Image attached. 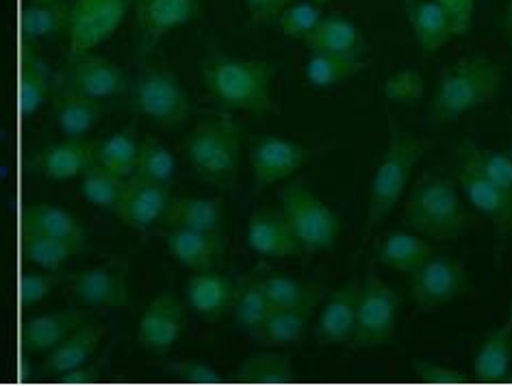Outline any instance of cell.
<instances>
[{"label": "cell", "mask_w": 512, "mask_h": 386, "mask_svg": "<svg viewBox=\"0 0 512 386\" xmlns=\"http://www.w3.org/2000/svg\"><path fill=\"white\" fill-rule=\"evenodd\" d=\"M426 94V81L417 70H402L393 74L391 79L384 83V96H387L395 105H413L419 102Z\"/></svg>", "instance_id": "44"}, {"label": "cell", "mask_w": 512, "mask_h": 386, "mask_svg": "<svg viewBox=\"0 0 512 386\" xmlns=\"http://www.w3.org/2000/svg\"><path fill=\"white\" fill-rule=\"evenodd\" d=\"M107 365V356H102L100 360H96L94 365H87V367H76L68 373H63L59 376V380L63 384H89V382H96L102 373V367Z\"/></svg>", "instance_id": "51"}, {"label": "cell", "mask_w": 512, "mask_h": 386, "mask_svg": "<svg viewBox=\"0 0 512 386\" xmlns=\"http://www.w3.org/2000/svg\"><path fill=\"white\" fill-rule=\"evenodd\" d=\"M454 167L460 189L465 191L469 204L486 220H491L502 235L512 237V191L495 185L486 178L473 159V141H458L454 150Z\"/></svg>", "instance_id": "9"}, {"label": "cell", "mask_w": 512, "mask_h": 386, "mask_svg": "<svg viewBox=\"0 0 512 386\" xmlns=\"http://www.w3.org/2000/svg\"><path fill=\"white\" fill-rule=\"evenodd\" d=\"M512 367V328H502L486 334L480 350L473 358V376L478 382H502Z\"/></svg>", "instance_id": "32"}, {"label": "cell", "mask_w": 512, "mask_h": 386, "mask_svg": "<svg viewBox=\"0 0 512 386\" xmlns=\"http://www.w3.org/2000/svg\"><path fill=\"white\" fill-rule=\"evenodd\" d=\"M185 152L200 178L213 185H228L239 170L241 126L228 115L202 120L191 128Z\"/></svg>", "instance_id": "5"}, {"label": "cell", "mask_w": 512, "mask_h": 386, "mask_svg": "<svg viewBox=\"0 0 512 386\" xmlns=\"http://www.w3.org/2000/svg\"><path fill=\"white\" fill-rule=\"evenodd\" d=\"M96 141L83 137H70L59 144L48 146L37 154V167L40 172L53 180H70L81 176L87 165L94 161Z\"/></svg>", "instance_id": "23"}, {"label": "cell", "mask_w": 512, "mask_h": 386, "mask_svg": "<svg viewBox=\"0 0 512 386\" xmlns=\"http://www.w3.org/2000/svg\"><path fill=\"white\" fill-rule=\"evenodd\" d=\"M313 150L304 148L285 137L263 135L254 139L250 148V163L256 187H267L296 174L313 157Z\"/></svg>", "instance_id": "14"}, {"label": "cell", "mask_w": 512, "mask_h": 386, "mask_svg": "<svg viewBox=\"0 0 512 386\" xmlns=\"http://www.w3.org/2000/svg\"><path fill=\"white\" fill-rule=\"evenodd\" d=\"M248 7L252 24H267L280 16V11L291 5V0H243Z\"/></svg>", "instance_id": "50"}, {"label": "cell", "mask_w": 512, "mask_h": 386, "mask_svg": "<svg viewBox=\"0 0 512 386\" xmlns=\"http://www.w3.org/2000/svg\"><path fill=\"white\" fill-rule=\"evenodd\" d=\"M473 159H476L480 172L493 180L495 185L512 191V157L497 150H484L473 141Z\"/></svg>", "instance_id": "45"}, {"label": "cell", "mask_w": 512, "mask_h": 386, "mask_svg": "<svg viewBox=\"0 0 512 386\" xmlns=\"http://www.w3.org/2000/svg\"><path fill=\"white\" fill-rule=\"evenodd\" d=\"M467 289V269L454 256H432L411 276V298L421 313L454 302Z\"/></svg>", "instance_id": "12"}, {"label": "cell", "mask_w": 512, "mask_h": 386, "mask_svg": "<svg viewBox=\"0 0 512 386\" xmlns=\"http://www.w3.org/2000/svg\"><path fill=\"white\" fill-rule=\"evenodd\" d=\"M105 115L100 100L55 92V122L66 137H85Z\"/></svg>", "instance_id": "34"}, {"label": "cell", "mask_w": 512, "mask_h": 386, "mask_svg": "<svg viewBox=\"0 0 512 386\" xmlns=\"http://www.w3.org/2000/svg\"><path fill=\"white\" fill-rule=\"evenodd\" d=\"M404 224L428 241L447 243L467 233L471 228V217L452 180L424 174L408 191Z\"/></svg>", "instance_id": "2"}, {"label": "cell", "mask_w": 512, "mask_h": 386, "mask_svg": "<svg viewBox=\"0 0 512 386\" xmlns=\"http://www.w3.org/2000/svg\"><path fill=\"white\" fill-rule=\"evenodd\" d=\"M165 222L172 228H191L202 233L222 235L224 230V202L220 198H194L178 196L172 198Z\"/></svg>", "instance_id": "27"}, {"label": "cell", "mask_w": 512, "mask_h": 386, "mask_svg": "<svg viewBox=\"0 0 512 386\" xmlns=\"http://www.w3.org/2000/svg\"><path fill=\"white\" fill-rule=\"evenodd\" d=\"M400 295L376 274H367L361 282L356 302V328L352 347L356 350H376L395 341Z\"/></svg>", "instance_id": "7"}, {"label": "cell", "mask_w": 512, "mask_h": 386, "mask_svg": "<svg viewBox=\"0 0 512 386\" xmlns=\"http://www.w3.org/2000/svg\"><path fill=\"white\" fill-rule=\"evenodd\" d=\"M200 0H137L135 46L146 57L165 35L198 16Z\"/></svg>", "instance_id": "13"}, {"label": "cell", "mask_w": 512, "mask_h": 386, "mask_svg": "<svg viewBox=\"0 0 512 386\" xmlns=\"http://www.w3.org/2000/svg\"><path fill=\"white\" fill-rule=\"evenodd\" d=\"M504 27H506L508 31H512V0H508V5H506V14H504Z\"/></svg>", "instance_id": "52"}, {"label": "cell", "mask_w": 512, "mask_h": 386, "mask_svg": "<svg viewBox=\"0 0 512 386\" xmlns=\"http://www.w3.org/2000/svg\"><path fill=\"white\" fill-rule=\"evenodd\" d=\"M306 48L311 53H339L361 57L365 50V40L356 24L339 14L326 16L317 22V27L304 37Z\"/></svg>", "instance_id": "25"}, {"label": "cell", "mask_w": 512, "mask_h": 386, "mask_svg": "<svg viewBox=\"0 0 512 386\" xmlns=\"http://www.w3.org/2000/svg\"><path fill=\"white\" fill-rule=\"evenodd\" d=\"M59 278L53 272H33L27 274L20 282V300L24 306H35L40 304L46 295L55 289Z\"/></svg>", "instance_id": "47"}, {"label": "cell", "mask_w": 512, "mask_h": 386, "mask_svg": "<svg viewBox=\"0 0 512 386\" xmlns=\"http://www.w3.org/2000/svg\"><path fill=\"white\" fill-rule=\"evenodd\" d=\"M502 79L504 68L491 57L473 55L456 61L437 83L428 120L432 126H447L471 111L491 105Z\"/></svg>", "instance_id": "1"}, {"label": "cell", "mask_w": 512, "mask_h": 386, "mask_svg": "<svg viewBox=\"0 0 512 386\" xmlns=\"http://www.w3.org/2000/svg\"><path fill=\"white\" fill-rule=\"evenodd\" d=\"M322 18H324L322 5L309 0V3H291L289 7L280 11V16L276 20H278L280 31H283L287 37H293V40H304V37L317 27V22Z\"/></svg>", "instance_id": "43"}, {"label": "cell", "mask_w": 512, "mask_h": 386, "mask_svg": "<svg viewBox=\"0 0 512 386\" xmlns=\"http://www.w3.org/2000/svg\"><path fill=\"white\" fill-rule=\"evenodd\" d=\"M37 3H44V0H37Z\"/></svg>", "instance_id": "56"}, {"label": "cell", "mask_w": 512, "mask_h": 386, "mask_svg": "<svg viewBox=\"0 0 512 386\" xmlns=\"http://www.w3.org/2000/svg\"><path fill=\"white\" fill-rule=\"evenodd\" d=\"M70 5L72 3H66V0H44V3L33 0L31 5L22 9L20 31L24 40L35 42L61 35L70 22Z\"/></svg>", "instance_id": "35"}, {"label": "cell", "mask_w": 512, "mask_h": 386, "mask_svg": "<svg viewBox=\"0 0 512 386\" xmlns=\"http://www.w3.org/2000/svg\"><path fill=\"white\" fill-rule=\"evenodd\" d=\"M161 369L168 373V376L189 384H213L222 380V373L215 367L204 363V360H194V358L168 360V363L161 365Z\"/></svg>", "instance_id": "46"}, {"label": "cell", "mask_w": 512, "mask_h": 386, "mask_svg": "<svg viewBox=\"0 0 512 386\" xmlns=\"http://www.w3.org/2000/svg\"><path fill=\"white\" fill-rule=\"evenodd\" d=\"M361 280H350L324 306L315 324V339L322 345H350L356 328V302Z\"/></svg>", "instance_id": "20"}, {"label": "cell", "mask_w": 512, "mask_h": 386, "mask_svg": "<svg viewBox=\"0 0 512 386\" xmlns=\"http://www.w3.org/2000/svg\"><path fill=\"white\" fill-rule=\"evenodd\" d=\"M168 250L174 259L191 272H207L220 261L224 252L222 235L202 233V230H191L176 226L168 235Z\"/></svg>", "instance_id": "22"}, {"label": "cell", "mask_w": 512, "mask_h": 386, "mask_svg": "<svg viewBox=\"0 0 512 386\" xmlns=\"http://www.w3.org/2000/svg\"><path fill=\"white\" fill-rule=\"evenodd\" d=\"M126 87L128 76L120 66L98 55L81 53L68 57L66 66L55 76L53 92L105 100L126 92Z\"/></svg>", "instance_id": "10"}, {"label": "cell", "mask_w": 512, "mask_h": 386, "mask_svg": "<svg viewBox=\"0 0 512 386\" xmlns=\"http://www.w3.org/2000/svg\"><path fill=\"white\" fill-rule=\"evenodd\" d=\"M278 200L302 254H322L335 248L341 230L339 217L304 180L280 187Z\"/></svg>", "instance_id": "6"}, {"label": "cell", "mask_w": 512, "mask_h": 386, "mask_svg": "<svg viewBox=\"0 0 512 386\" xmlns=\"http://www.w3.org/2000/svg\"><path fill=\"white\" fill-rule=\"evenodd\" d=\"M274 311L270 300L259 285V280L254 276H243L237 282V295H235V304H233V319L235 326L241 328L243 332L252 334L256 328H259L263 321L267 319Z\"/></svg>", "instance_id": "38"}, {"label": "cell", "mask_w": 512, "mask_h": 386, "mask_svg": "<svg viewBox=\"0 0 512 386\" xmlns=\"http://www.w3.org/2000/svg\"><path fill=\"white\" fill-rule=\"evenodd\" d=\"M432 256L434 250L428 239L415 233H389L376 248V259L380 265L408 276H413Z\"/></svg>", "instance_id": "26"}, {"label": "cell", "mask_w": 512, "mask_h": 386, "mask_svg": "<svg viewBox=\"0 0 512 386\" xmlns=\"http://www.w3.org/2000/svg\"><path fill=\"white\" fill-rule=\"evenodd\" d=\"M235 295L237 282L226 274L213 272V269L196 272L187 282V302L191 311L211 324H217L233 313Z\"/></svg>", "instance_id": "18"}, {"label": "cell", "mask_w": 512, "mask_h": 386, "mask_svg": "<svg viewBox=\"0 0 512 386\" xmlns=\"http://www.w3.org/2000/svg\"><path fill=\"white\" fill-rule=\"evenodd\" d=\"M22 235L55 237L85 243V230L79 220L55 204H33L22 213Z\"/></svg>", "instance_id": "30"}, {"label": "cell", "mask_w": 512, "mask_h": 386, "mask_svg": "<svg viewBox=\"0 0 512 386\" xmlns=\"http://www.w3.org/2000/svg\"><path fill=\"white\" fill-rule=\"evenodd\" d=\"M139 157L137 133L133 128L122 133H113L107 139L96 141L94 161L105 167V170L118 174L122 178H131L135 174Z\"/></svg>", "instance_id": "37"}, {"label": "cell", "mask_w": 512, "mask_h": 386, "mask_svg": "<svg viewBox=\"0 0 512 386\" xmlns=\"http://www.w3.org/2000/svg\"><path fill=\"white\" fill-rule=\"evenodd\" d=\"M185 324L187 317L183 302L172 293H163L150 302L142 321H139L137 343L144 350L165 352L181 337Z\"/></svg>", "instance_id": "17"}, {"label": "cell", "mask_w": 512, "mask_h": 386, "mask_svg": "<svg viewBox=\"0 0 512 386\" xmlns=\"http://www.w3.org/2000/svg\"><path fill=\"white\" fill-rule=\"evenodd\" d=\"M72 295L85 308L124 306L128 300L126 263L111 261L76 274L72 278Z\"/></svg>", "instance_id": "16"}, {"label": "cell", "mask_w": 512, "mask_h": 386, "mask_svg": "<svg viewBox=\"0 0 512 386\" xmlns=\"http://www.w3.org/2000/svg\"><path fill=\"white\" fill-rule=\"evenodd\" d=\"M441 7L447 9L452 16L456 35H465L473 22V9H476V0H437Z\"/></svg>", "instance_id": "49"}, {"label": "cell", "mask_w": 512, "mask_h": 386, "mask_svg": "<svg viewBox=\"0 0 512 386\" xmlns=\"http://www.w3.org/2000/svg\"><path fill=\"white\" fill-rule=\"evenodd\" d=\"M411 367L415 371V376L426 384H458V382H465L463 373L452 369V367L432 363V360L413 358Z\"/></svg>", "instance_id": "48"}, {"label": "cell", "mask_w": 512, "mask_h": 386, "mask_svg": "<svg viewBox=\"0 0 512 386\" xmlns=\"http://www.w3.org/2000/svg\"><path fill=\"white\" fill-rule=\"evenodd\" d=\"M81 326H85V313L79 311V308L35 317L24 326L22 343L31 354L53 352L57 345H61Z\"/></svg>", "instance_id": "24"}, {"label": "cell", "mask_w": 512, "mask_h": 386, "mask_svg": "<svg viewBox=\"0 0 512 386\" xmlns=\"http://www.w3.org/2000/svg\"><path fill=\"white\" fill-rule=\"evenodd\" d=\"M126 187V178L113 174L105 167L92 161L87 165V170L83 172V183H81V193L85 200L94 207L100 209H115L122 198Z\"/></svg>", "instance_id": "40"}, {"label": "cell", "mask_w": 512, "mask_h": 386, "mask_svg": "<svg viewBox=\"0 0 512 386\" xmlns=\"http://www.w3.org/2000/svg\"><path fill=\"white\" fill-rule=\"evenodd\" d=\"M133 100L139 113L163 128L183 124L194 111L183 83L168 66L139 68Z\"/></svg>", "instance_id": "8"}, {"label": "cell", "mask_w": 512, "mask_h": 386, "mask_svg": "<svg viewBox=\"0 0 512 386\" xmlns=\"http://www.w3.org/2000/svg\"><path fill=\"white\" fill-rule=\"evenodd\" d=\"M133 0H72L70 5V55L89 53L107 42L122 27Z\"/></svg>", "instance_id": "11"}, {"label": "cell", "mask_w": 512, "mask_h": 386, "mask_svg": "<svg viewBox=\"0 0 512 386\" xmlns=\"http://www.w3.org/2000/svg\"><path fill=\"white\" fill-rule=\"evenodd\" d=\"M209 92L230 109L265 113L272 109L274 68L261 59L213 55L202 66Z\"/></svg>", "instance_id": "3"}, {"label": "cell", "mask_w": 512, "mask_h": 386, "mask_svg": "<svg viewBox=\"0 0 512 386\" xmlns=\"http://www.w3.org/2000/svg\"><path fill=\"white\" fill-rule=\"evenodd\" d=\"M170 187L161 183H152L148 178L133 174L126 178V187L118 207L113 211L118 213L120 220L137 230H148L161 220H165L170 209Z\"/></svg>", "instance_id": "15"}, {"label": "cell", "mask_w": 512, "mask_h": 386, "mask_svg": "<svg viewBox=\"0 0 512 386\" xmlns=\"http://www.w3.org/2000/svg\"><path fill=\"white\" fill-rule=\"evenodd\" d=\"M248 248L265 259H287L302 254L296 237L291 233L285 213L280 209L263 207L254 211L248 224Z\"/></svg>", "instance_id": "19"}, {"label": "cell", "mask_w": 512, "mask_h": 386, "mask_svg": "<svg viewBox=\"0 0 512 386\" xmlns=\"http://www.w3.org/2000/svg\"><path fill=\"white\" fill-rule=\"evenodd\" d=\"M311 308H274L250 337L265 347H283L300 343L309 330Z\"/></svg>", "instance_id": "31"}, {"label": "cell", "mask_w": 512, "mask_h": 386, "mask_svg": "<svg viewBox=\"0 0 512 386\" xmlns=\"http://www.w3.org/2000/svg\"><path fill=\"white\" fill-rule=\"evenodd\" d=\"M365 63L361 57L339 55V53H313L306 61V81L319 89H328L341 83H348L356 74H361Z\"/></svg>", "instance_id": "36"}, {"label": "cell", "mask_w": 512, "mask_h": 386, "mask_svg": "<svg viewBox=\"0 0 512 386\" xmlns=\"http://www.w3.org/2000/svg\"><path fill=\"white\" fill-rule=\"evenodd\" d=\"M313 3H317V5H326L328 0H313Z\"/></svg>", "instance_id": "54"}, {"label": "cell", "mask_w": 512, "mask_h": 386, "mask_svg": "<svg viewBox=\"0 0 512 386\" xmlns=\"http://www.w3.org/2000/svg\"><path fill=\"white\" fill-rule=\"evenodd\" d=\"M85 250V243L55 239V237H35L22 235V256L33 265L46 269V272H57L70 256Z\"/></svg>", "instance_id": "39"}, {"label": "cell", "mask_w": 512, "mask_h": 386, "mask_svg": "<svg viewBox=\"0 0 512 386\" xmlns=\"http://www.w3.org/2000/svg\"><path fill=\"white\" fill-rule=\"evenodd\" d=\"M406 18L419 48L426 55L437 53L452 42V37H456L452 16L437 0H411L406 5Z\"/></svg>", "instance_id": "21"}, {"label": "cell", "mask_w": 512, "mask_h": 386, "mask_svg": "<svg viewBox=\"0 0 512 386\" xmlns=\"http://www.w3.org/2000/svg\"><path fill=\"white\" fill-rule=\"evenodd\" d=\"M506 380H508V382H512V371H508V376H506Z\"/></svg>", "instance_id": "55"}, {"label": "cell", "mask_w": 512, "mask_h": 386, "mask_svg": "<svg viewBox=\"0 0 512 386\" xmlns=\"http://www.w3.org/2000/svg\"><path fill=\"white\" fill-rule=\"evenodd\" d=\"M53 85L55 76L48 63L35 50L24 53L20 72V111L24 118H33L42 109L48 94L53 92Z\"/></svg>", "instance_id": "33"}, {"label": "cell", "mask_w": 512, "mask_h": 386, "mask_svg": "<svg viewBox=\"0 0 512 386\" xmlns=\"http://www.w3.org/2000/svg\"><path fill=\"white\" fill-rule=\"evenodd\" d=\"M254 278L259 280L272 308H311V311H315L319 298H322V289L319 287L289 274L274 272V269L261 267Z\"/></svg>", "instance_id": "29"}, {"label": "cell", "mask_w": 512, "mask_h": 386, "mask_svg": "<svg viewBox=\"0 0 512 386\" xmlns=\"http://www.w3.org/2000/svg\"><path fill=\"white\" fill-rule=\"evenodd\" d=\"M105 337L102 326H81L70 337L57 345L40 365L42 376H63L76 367H83L89 356L96 352L100 339Z\"/></svg>", "instance_id": "28"}, {"label": "cell", "mask_w": 512, "mask_h": 386, "mask_svg": "<svg viewBox=\"0 0 512 386\" xmlns=\"http://www.w3.org/2000/svg\"><path fill=\"white\" fill-rule=\"evenodd\" d=\"M237 380L248 384H287L296 380V371L289 356L265 352L248 358L237 371Z\"/></svg>", "instance_id": "41"}, {"label": "cell", "mask_w": 512, "mask_h": 386, "mask_svg": "<svg viewBox=\"0 0 512 386\" xmlns=\"http://www.w3.org/2000/svg\"><path fill=\"white\" fill-rule=\"evenodd\" d=\"M434 146V141L426 137H415L408 133H393L389 148L378 165L369 187V204H367V217L363 228V241L371 239V233L380 226V222L387 217L395 204L400 202L402 193L411 183L413 172L421 157Z\"/></svg>", "instance_id": "4"}, {"label": "cell", "mask_w": 512, "mask_h": 386, "mask_svg": "<svg viewBox=\"0 0 512 386\" xmlns=\"http://www.w3.org/2000/svg\"><path fill=\"white\" fill-rule=\"evenodd\" d=\"M506 324L512 328V302H510V308H508V321H506Z\"/></svg>", "instance_id": "53"}, {"label": "cell", "mask_w": 512, "mask_h": 386, "mask_svg": "<svg viewBox=\"0 0 512 386\" xmlns=\"http://www.w3.org/2000/svg\"><path fill=\"white\" fill-rule=\"evenodd\" d=\"M176 172V161L174 154L165 148L159 141H146V144L139 146V157L135 174L152 180V183H161L172 187Z\"/></svg>", "instance_id": "42"}]
</instances>
